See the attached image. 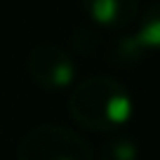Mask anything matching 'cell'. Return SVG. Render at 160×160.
<instances>
[{"mask_svg":"<svg viewBox=\"0 0 160 160\" xmlns=\"http://www.w3.org/2000/svg\"><path fill=\"white\" fill-rule=\"evenodd\" d=\"M68 111L78 125L92 132H113L127 125L134 113L132 94L108 75L82 80L68 99Z\"/></svg>","mask_w":160,"mask_h":160,"instance_id":"cell-1","label":"cell"},{"mask_svg":"<svg viewBox=\"0 0 160 160\" xmlns=\"http://www.w3.org/2000/svg\"><path fill=\"white\" fill-rule=\"evenodd\" d=\"M28 73L35 85L45 90H64L73 85L75 80V64L64 47L54 42H40L28 54Z\"/></svg>","mask_w":160,"mask_h":160,"instance_id":"cell-3","label":"cell"},{"mask_svg":"<svg viewBox=\"0 0 160 160\" xmlns=\"http://www.w3.org/2000/svg\"><path fill=\"white\" fill-rule=\"evenodd\" d=\"M101 160H139V146L125 134H111L101 148Z\"/></svg>","mask_w":160,"mask_h":160,"instance_id":"cell-6","label":"cell"},{"mask_svg":"<svg viewBox=\"0 0 160 160\" xmlns=\"http://www.w3.org/2000/svg\"><path fill=\"white\" fill-rule=\"evenodd\" d=\"M17 160H94L92 146L59 125H38L21 137Z\"/></svg>","mask_w":160,"mask_h":160,"instance_id":"cell-2","label":"cell"},{"mask_svg":"<svg viewBox=\"0 0 160 160\" xmlns=\"http://www.w3.org/2000/svg\"><path fill=\"white\" fill-rule=\"evenodd\" d=\"M87 19L101 28L130 26L139 14V0H80Z\"/></svg>","mask_w":160,"mask_h":160,"instance_id":"cell-4","label":"cell"},{"mask_svg":"<svg viewBox=\"0 0 160 160\" xmlns=\"http://www.w3.org/2000/svg\"><path fill=\"white\" fill-rule=\"evenodd\" d=\"M130 42L137 52L160 50V2H153L146 7L144 19H141L139 28L132 35Z\"/></svg>","mask_w":160,"mask_h":160,"instance_id":"cell-5","label":"cell"}]
</instances>
